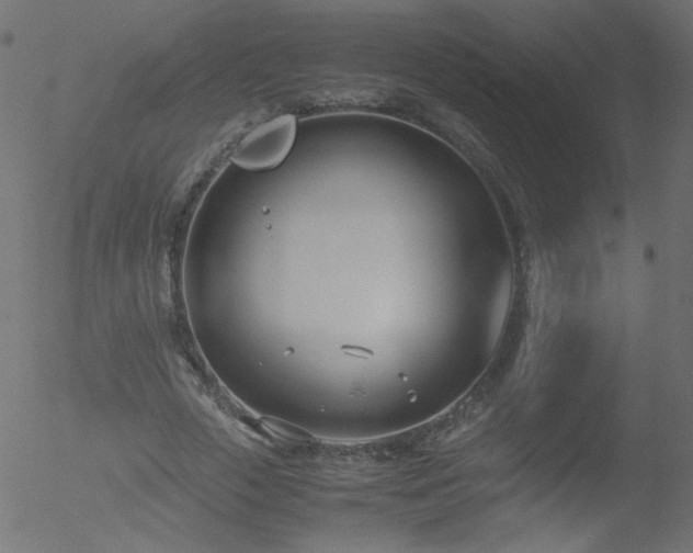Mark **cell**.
<instances>
[{
	"label": "cell",
	"mask_w": 693,
	"mask_h": 553,
	"mask_svg": "<svg viewBox=\"0 0 693 553\" xmlns=\"http://www.w3.org/2000/svg\"><path fill=\"white\" fill-rule=\"evenodd\" d=\"M295 137L292 116H282L258 127L246 136L232 155V160L248 169L280 163L289 151Z\"/></svg>",
	"instance_id": "cell-1"
}]
</instances>
